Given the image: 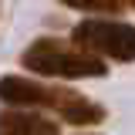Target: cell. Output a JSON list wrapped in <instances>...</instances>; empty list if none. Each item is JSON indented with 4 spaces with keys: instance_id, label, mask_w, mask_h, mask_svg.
I'll return each mask as SVG.
<instances>
[{
    "instance_id": "6da1fadb",
    "label": "cell",
    "mask_w": 135,
    "mask_h": 135,
    "mask_svg": "<svg viewBox=\"0 0 135 135\" xmlns=\"http://www.w3.org/2000/svg\"><path fill=\"white\" fill-rule=\"evenodd\" d=\"M0 101L10 108H47V112H57L68 125H81V128L105 122V108L98 101L84 98L64 84L34 81L24 74H3L0 78Z\"/></svg>"
},
{
    "instance_id": "7a4b0ae2",
    "label": "cell",
    "mask_w": 135,
    "mask_h": 135,
    "mask_svg": "<svg viewBox=\"0 0 135 135\" xmlns=\"http://www.w3.org/2000/svg\"><path fill=\"white\" fill-rule=\"evenodd\" d=\"M20 64L31 74H44V78H57V81H78V78H105L108 74V61H101L88 51L64 44L57 37H37L27 44L20 54Z\"/></svg>"
},
{
    "instance_id": "3957f363",
    "label": "cell",
    "mask_w": 135,
    "mask_h": 135,
    "mask_svg": "<svg viewBox=\"0 0 135 135\" xmlns=\"http://www.w3.org/2000/svg\"><path fill=\"white\" fill-rule=\"evenodd\" d=\"M74 47L95 54L101 61H122L128 64L135 57V31L125 20H81L71 31Z\"/></svg>"
},
{
    "instance_id": "277c9868",
    "label": "cell",
    "mask_w": 135,
    "mask_h": 135,
    "mask_svg": "<svg viewBox=\"0 0 135 135\" xmlns=\"http://www.w3.org/2000/svg\"><path fill=\"white\" fill-rule=\"evenodd\" d=\"M0 135H57V122L37 115L34 108L0 112Z\"/></svg>"
},
{
    "instance_id": "5b68a950",
    "label": "cell",
    "mask_w": 135,
    "mask_h": 135,
    "mask_svg": "<svg viewBox=\"0 0 135 135\" xmlns=\"http://www.w3.org/2000/svg\"><path fill=\"white\" fill-rule=\"evenodd\" d=\"M74 10H84V14H125L132 10L135 0H61Z\"/></svg>"
}]
</instances>
